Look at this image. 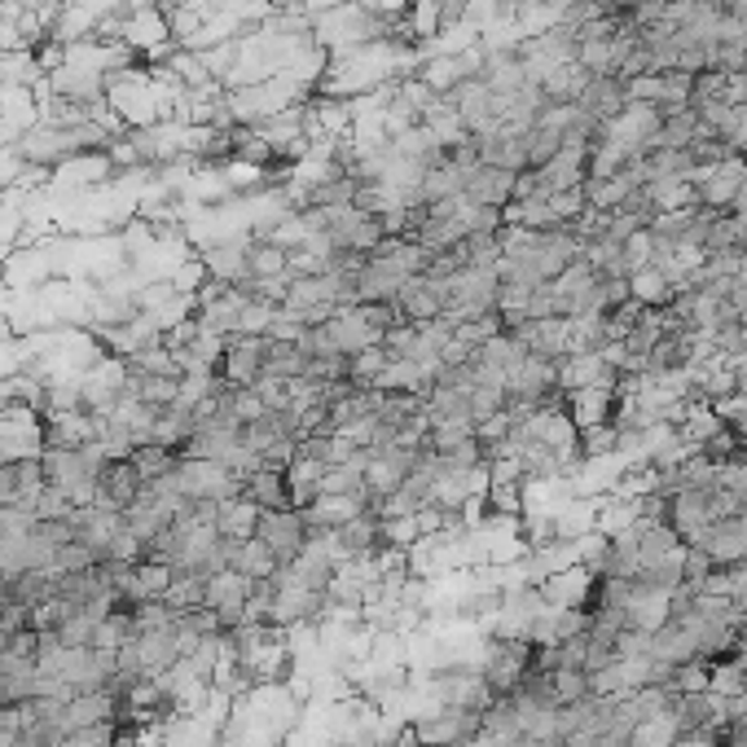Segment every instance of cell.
Listing matches in <instances>:
<instances>
[{
    "label": "cell",
    "instance_id": "7a4b0ae2",
    "mask_svg": "<svg viewBox=\"0 0 747 747\" xmlns=\"http://www.w3.org/2000/svg\"><path fill=\"white\" fill-rule=\"evenodd\" d=\"M422 747H462L471 738H480V716L462 712V708H448V703H431L418 721H409Z\"/></svg>",
    "mask_w": 747,
    "mask_h": 747
},
{
    "label": "cell",
    "instance_id": "836d02e7",
    "mask_svg": "<svg viewBox=\"0 0 747 747\" xmlns=\"http://www.w3.org/2000/svg\"><path fill=\"white\" fill-rule=\"evenodd\" d=\"M730 374H734V396H747V357H734Z\"/></svg>",
    "mask_w": 747,
    "mask_h": 747
},
{
    "label": "cell",
    "instance_id": "5bb4252c",
    "mask_svg": "<svg viewBox=\"0 0 747 747\" xmlns=\"http://www.w3.org/2000/svg\"><path fill=\"white\" fill-rule=\"evenodd\" d=\"M462 198L471 203H489V207H510L515 203V172H502V168H475L462 185Z\"/></svg>",
    "mask_w": 747,
    "mask_h": 747
},
{
    "label": "cell",
    "instance_id": "603a6c76",
    "mask_svg": "<svg viewBox=\"0 0 747 747\" xmlns=\"http://www.w3.org/2000/svg\"><path fill=\"white\" fill-rule=\"evenodd\" d=\"M177 462H181V454H177V448H164V444H141V448H132V467L141 471L145 484L149 480H168L177 471Z\"/></svg>",
    "mask_w": 747,
    "mask_h": 747
},
{
    "label": "cell",
    "instance_id": "277c9868",
    "mask_svg": "<svg viewBox=\"0 0 747 747\" xmlns=\"http://www.w3.org/2000/svg\"><path fill=\"white\" fill-rule=\"evenodd\" d=\"M264 348H268L264 335H229L216 374H220L229 387H255V383L264 378Z\"/></svg>",
    "mask_w": 747,
    "mask_h": 747
},
{
    "label": "cell",
    "instance_id": "e575fe53",
    "mask_svg": "<svg viewBox=\"0 0 747 747\" xmlns=\"http://www.w3.org/2000/svg\"><path fill=\"white\" fill-rule=\"evenodd\" d=\"M10 703V695H5V686H0V708H5Z\"/></svg>",
    "mask_w": 747,
    "mask_h": 747
},
{
    "label": "cell",
    "instance_id": "1f68e13d",
    "mask_svg": "<svg viewBox=\"0 0 747 747\" xmlns=\"http://www.w3.org/2000/svg\"><path fill=\"white\" fill-rule=\"evenodd\" d=\"M32 510H36V519H40V523H62V519H71V510H75V506L67 502V493H62V489L45 484V493L36 497V506H32Z\"/></svg>",
    "mask_w": 747,
    "mask_h": 747
},
{
    "label": "cell",
    "instance_id": "9c48e42d",
    "mask_svg": "<svg viewBox=\"0 0 747 747\" xmlns=\"http://www.w3.org/2000/svg\"><path fill=\"white\" fill-rule=\"evenodd\" d=\"M593 585H598V576H593L589 567L571 563V567H563V571H550L537 589H541V598H545L550 607H585V612H589Z\"/></svg>",
    "mask_w": 747,
    "mask_h": 747
},
{
    "label": "cell",
    "instance_id": "4dcf8cb0",
    "mask_svg": "<svg viewBox=\"0 0 747 747\" xmlns=\"http://www.w3.org/2000/svg\"><path fill=\"white\" fill-rule=\"evenodd\" d=\"M93 629H97V616L80 607V612L58 629V638H62L67 651H80V647H93Z\"/></svg>",
    "mask_w": 747,
    "mask_h": 747
},
{
    "label": "cell",
    "instance_id": "4fadbf2b",
    "mask_svg": "<svg viewBox=\"0 0 747 747\" xmlns=\"http://www.w3.org/2000/svg\"><path fill=\"white\" fill-rule=\"evenodd\" d=\"M576 106H580L589 119H598V123L621 119V115H625V106H629L625 80H616V75H593V80L585 84V93L576 97Z\"/></svg>",
    "mask_w": 747,
    "mask_h": 747
},
{
    "label": "cell",
    "instance_id": "484cf974",
    "mask_svg": "<svg viewBox=\"0 0 747 747\" xmlns=\"http://www.w3.org/2000/svg\"><path fill=\"white\" fill-rule=\"evenodd\" d=\"M563 149V132L550 123H532L528 128V168H545Z\"/></svg>",
    "mask_w": 747,
    "mask_h": 747
},
{
    "label": "cell",
    "instance_id": "30bf717a",
    "mask_svg": "<svg viewBox=\"0 0 747 747\" xmlns=\"http://www.w3.org/2000/svg\"><path fill=\"white\" fill-rule=\"evenodd\" d=\"M616 370L603 361V352H567L558 361V387L563 391H585V387H616Z\"/></svg>",
    "mask_w": 747,
    "mask_h": 747
},
{
    "label": "cell",
    "instance_id": "3957f363",
    "mask_svg": "<svg viewBox=\"0 0 747 747\" xmlns=\"http://www.w3.org/2000/svg\"><path fill=\"white\" fill-rule=\"evenodd\" d=\"M255 537L273 550L277 567H290V563L299 558V550H304V541H309L304 510H294V506H290V510H264V515H260Z\"/></svg>",
    "mask_w": 747,
    "mask_h": 747
},
{
    "label": "cell",
    "instance_id": "cb8c5ba5",
    "mask_svg": "<svg viewBox=\"0 0 747 747\" xmlns=\"http://www.w3.org/2000/svg\"><path fill=\"white\" fill-rule=\"evenodd\" d=\"M695 136H699V115L695 110H682V115L660 119V132H655V145L651 149H686Z\"/></svg>",
    "mask_w": 747,
    "mask_h": 747
},
{
    "label": "cell",
    "instance_id": "6da1fadb",
    "mask_svg": "<svg viewBox=\"0 0 747 747\" xmlns=\"http://www.w3.org/2000/svg\"><path fill=\"white\" fill-rule=\"evenodd\" d=\"M532 660H537V647L523 642V638H484V651H480L475 673L489 682L493 695H515L519 682L528 677Z\"/></svg>",
    "mask_w": 747,
    "mask_h": 747
},
{
    "label": "cell",
    "instance_id": "9a60e30c",
    "mask_svg": "<svg viewBox=\"0 0 747 747\" xmlns=\"http://www.w3.org/2000/svg\"><path fill=\"white\" fill-rule=\"evenodd\" d=\"M322 475H326V467H322V462H313V458H304V454H294V458H290V467H286V484H290V506H294V510L317 506V497H322Z\"/></svg>",
    "mask_w": 747,
    "mask_h": 747
},
{
    "label": "cell",
    "instance_id": "d6986e66",
    "mask_svg": "<svg viewBox=\"0 0 747 747\" xmlns=\"http://www.w3.org/2000/svg\"><path fill=\"white\" fill-rule=\"evenodd\" d=\"M585 84H589V71H585L580 62H563V67H554V71L541 80L545 106H550V101H576V97L585 93Z\"/></svg>",
    "mask_w": 747,
    "mask_h": 747
},
{
    "label": "cell",
    "instance_id": "8fae6325",
    "mask_svg": "<svg viewBox=\"0 0 747 747\" xmlns=\"http://www.w3.org/2000/svg\"><path fill=\"white\" fill-rule=\"evenodd\" d=\"M335 541V558L339 563H357V558H374L383 550V537H378V515H352L348 523H339L330 532Z\"/></svg>",
    "mask_w": 747,
    "mask_h": 747
},
{
    "label": "cell",
    "instance_id": "ba28073f",
    "mask_svg": "<svg viewBox=\"0 0 747 747\" xmlns=\"http://www.w3.org/2000/svg\"><path fill=\"white\" fill-rule=\"evenodd\" d=\"M141 489H145V480L132 467V458H106V467L97 471V506H106V510L123 515L141 497Z\"/></svg>",
    "mask_w": 747,
    "mask_h": 747
},
{
    "label": "cell",
    "instance_id": "4316f807",
    "mask_svg": "<svg viewBox=\"0 0 747 747\" xmlns=\"http://www.w3.org/2000/svg\"><path fill=\"white\" fill-rule=\"evenodd\" d=\"M132 638V612H110L93 629V651H119Z\"/></svg>",
    "mask_w": 747,
    "mask_h": 747
},
{
    "label": "cell",
    "instance_id": "d4e9b609",
    "mask_svg": "<svg viewBox=\"0 0 747 747\" xmlns=\"http://www.w3.org/2000/svg\"><path fill=\"white\" fill-rule=\"evenodd\" d=\"M651 260H655V233H651V229H638V233H629V238L621 242V277L647 268Z\"/></svg>",
    "mask_w": 747,
    "mask_h": 747
},
{
    "label": "cell",
    "instance_id": "44dd1931",
    "mask_svg": "<svg viewBox=\"0 0 747 747\" xmlns=\"http://www.w3.org/2000/svg\"><path fill=\"white\" fill-rule=\"evenodd\" d=\"M673 294H677V290L668 286V277H664L655 264H647V268L629 273V299H638V304H647V309H664Z\"/></svg>",
    "mask_w": 747,
    "mask_h": 747
},
{
    "label": "cell",
    "instance_id": "52a82bcc",
    "mask_svg": "<svg viewBox=\"0 0 747 747\" xmlns=\"http://www.w3.org/2000/svg\"><path fill=\"white\" fill-rule=\"evenodd\" d=\"M391 304L400 309V317L409 322V326H426V322H435V317H444V281H435V277H409L400 290H396V299Z\"/></svg>",
    "mask_w": 747,
    "mask_h": 747
},
{
    "label": "cell",
    "instance_id": "8d00e7d4",
    "mask_svg": "<svg viewBox=\"0 0 747 747\" xmlns=\"http://www.w3.org/2000/svg\"><path fill=\"white\" fill-rule=\"evenodd\" d=\"M673 747H690V743H686V738H677V743H673Z\"/></svg>",
    "mask_w": 747,
    "mask_h": 747
},
{
    "label": "cell",
    "instance_id": "8992f818",
    "mask_svg": "<svg viewBox=\"0 0 747 747\" xmlns=\"http://www.w3.org/2000/svg\"><path fill=\"white\" fill-rule=\"evenodd\" d=\"M413 458H418V448H400V444H391V448H383V454L370 458V467H365V493L374 497V506H383L409 480Z\"/></svg>",
    "mask_w": 747,
    "mask_h": 747
},
{
    "label": "cell",
    "instance_id": "83f0119b",
    "mask_svg": "<svg viewBox=\"0 0 747 747\" xmlns=\"http://www.w3.org/2000/svg\"><path fill=\"white\" fill-rule=\"evenodd\" d=\"M164 603L177 607V612H190V607H203V580L194 571H177L168 593H164Z\"/></svg>",
    "mask_w": 747,
    "mask_h": 747
},
{
    "label": "cell",
    "instance_id": "e0dca14e",
    "mask_svg": "<svg viewBox=\"0 0 747 747\" xmlns=\"http://www.w3.org/2000/svg\"><path fill=\"white\" fill-rule=\"evenodd\" d=\"M260 515H264V510H260L251 497H229V502H220L216 532H220L225 541H251L255 528H260Z\"/></svg>",
    "mask_w": 747,
    "mask_h": 747
},
{
    "label": "cell",
    "instance_id": "f1b7e54d",
    "mask_svg": "<svg viewBox=\"0 0 747 747\" xmlns=\"http://www.w3.org/2000/svg\"><path fill=\"white\" fill-rule=\"evenodd\" d=\"M712 567H716V558H712L703 545H686V558H682V585H686L690 593H703V585H708Z\"/></svg>",
    "mask_w": 747,
    "mask_h": 747
},
{
    "label": "cell",
    "instance_id": "5b68a950",
    "mask_svg": "<svg viewBox=\"0 0 747 747\" xmlns=\"http://www.w3.org/2000/svg\"><path fill=\"white\" fill-rule=\"evenodd\" d=\"M251 585L255 580H246L242 571L225 567V571H216V576L203 580V607H212L216 621L225 629H233V625H242V607H246V598H251Z\"/></svg>",
    "mask_w": 747,
    "mask_h": 747
},
{
    "label": "cell",
    "instance_id": "7402d4cb",
    "mask_svg": "<svg viewBox=\"0 0 747 747\" xmlns=\"http://www.w3.org/2000/svg\"><path fill=\"white\" fill-rule=\"evenodd\" d=\"M677 738H682V730H677V712H673V708H664V712L642 716V721L634 725V743H629V747H673Z\"/></svg>",
    "mask_w": 747,
    "mask_h": 747
},
{
    "label": "cell",
    "instance_id": "7c38bea8",
    "mask_svg": "<svg viewBox=\"0 0 747 747\" xmlns=\"http://www.w3.org/2000/svg\"><path fill=\"white\" fill-rule=\"evenodd\" d=\"M515 339L528 348V357L563 361L567 357V317H532V322L515 326Z\"/></svg>",
    "mask_w": 747,
    "mask_h": 747
},
{
    "label": "cell",
    "instance_id": "2e32d148",
    "mask_svg": "<svg viewBox=\"0 0 747 747\" xmlns=\"http://www.w3.org/2000/svg\"><path fill=\"white\" fill-rule=\"evenodd\" d=\"M242 497H251L260 510H290V484H286V471H268L260 467L255 475L242 480Z\"/></svg>",
    "mask_w": 747,
    "mask_h": 747
},
{
    "label": "cell",
    "instance_id": "d590c367",
    "mask_svg": "<svg viewBox=\"0 0 747 747\" xmlns=\"http://www.w3.org/2000/svg\"><path fill=\"white\" fill-rule=\"evenodd\" d=\"M738 159H743V164H747V145H743V149H738Z\"/></svg>",
    "mask_w": 747,
    "mask_h": 747
},
{
    "label": "cell",
    "instance_id": "ffe728a7",
    "mask_svg": "<svg viewBox=\"0 0 747 747\" xmlns=\"http://www.w3.org/2000/svg\"><path fill=\"white\" fill-rule=\"evenodd\" d=\"M233 571H242L246 580H268L273 571H277V558H273V550L260 541V537H251V541H238L233 545V563H229Z\"/></svg>",
    "mask_w": 747,
    "mask_h": 747
},
{
    "label": "cell",
    "instance_id": "f546056e",
    "mask_svg": "<svg viewBox=\"0 0 747 747\" xmlns=\"http://www.w3.org/2000/svg\"><path fill=\"white\" fill-rule=\"evenodd\" d=\"M554 708H563V703H580L585 695H589V673H580V668H554Z\"/></svg>",
    "mask_w": 747,
    "mask_h": 747
},
{
    "label": "cell",
    "instance_id": "d6a6232c",
    "mask_svg": "<svg viewBox=\"0 0 747 747\" xmlns=\"http://www.w3.org/2000/svg\"><path fill=\"white\" fill-rule=\"evenodd\" d=\"M93 563H101V554H97L88 541H80V537H71V541L58 550V571H84V567H93Z\"/></svg>",
    "mask_w": 747,
    "mask_h": 747
},
{
    "label": "cell",
    "instance_id": "ac0fdd59",
    "mask_svg": "<svg viewBox=\"0 0 747 747\" xmlns=\"http://www.w3.org/2000/svg\"><path fill=\"white\" fill-rule=\"evenodd\" d=\"M304 365H309V357H304V348H299V344L268 339V348H264V378H277V383L304 378Z\"/></svg>",
    "mask_w": 747,
    "mask_h": 747
}]
</instances>
